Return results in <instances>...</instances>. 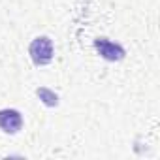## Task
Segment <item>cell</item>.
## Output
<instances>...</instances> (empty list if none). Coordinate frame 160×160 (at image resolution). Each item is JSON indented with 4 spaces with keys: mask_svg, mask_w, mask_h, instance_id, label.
Returning a JSON list of instances; mask_svg holds the SVG:
<instances>
[{
    "mask_svg": "<svg viewBox=\"0 0 160 160\" xmlns=\"http://www.w3.org/2000/svg\"><path fill=\"white\" fill-rule=\"evenodd\" d=\"M94 47L96 51L106 58V60H122L124 58V49L113 42H109L108 38H98L94 40Z\"/></svg>",
    "mask_w": 160,
    "mask_h": 160,
    "instance_id": "cell-3",
    "label": "cell"
},
{
    "mask_svg": "<svg viewBox=\"0 0 160 160\" xmlns=\"http://www.w3.org/2000/svg\"><path fill=\"white\" fill-rule=\"evenodd\" d=\"M30 57H32V62L36 66H45L51 62L53 58V42L47 38V36H40L36 40H32L30 43Z\"/></svg>",
    "mask_w": 160,
    "mask_h": 160,
    "instance_id": "cell-1",
    "label": "cell"
},
{
    "mask_svg": "<svg viewBox=\"0 0 160 160\" xmlns=\"http://www.w3.org/2000/svg\"><path fill=\"white\" fill-rule=\"evenodd\" d=\"M23 126V117L17 109H0V128L6 134H17Z\"/></svg>",
    "mask_w": 160,
    "mask_h": 160,
    "instance_id": "cell-2",
    "label": "cell"
}]
</instances>
